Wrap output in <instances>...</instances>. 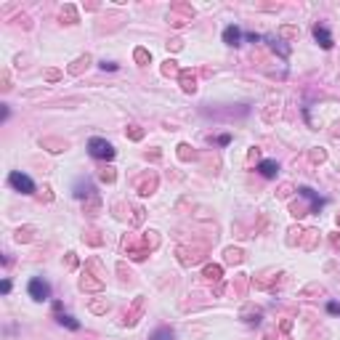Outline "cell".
<instances>
[{
    "label": "cell",
    "mask_w": 340,
    "mask_h": 340,
    "mask_svg": "<svg viewBox=\"0 0 340 340\" xmlns=\"http://www.w3.org/2000/svg\"><path fill=\"white\" fill-rule=\"evenodd\" d=\"M136 61H141V64H146V61H149V53H146L144 48H138V51H136Z\"/></svg>",
    "instance_id": "7402d4cb"
},
{
    "label": "cell",
    "mask_w": 340,
    "mask_h": 340,
    "mask_svg": "<svg viewBox=\"0 0 340 340\" xmlns=\"http://www.w3.org/2000/svg\"><path fill=\"white\" fill-rule=\"evenodd\" d=\"M88 64H90V56H80L77 61H75V67H69V72H72V75H77L80 69H83V67H88Z\"/></svg>",
    "instance_id": "e0dca14e"
},
{
    "label": "cell",
    "mask_w": 340,
    "mask_h": 340,
    "mask_svg": "<svg viewBox=\"0 0 340 340\" xmlns=\"http://www.w3.org/2000/svg\"><path fill=\"white\" fill-rule=\"evenodd\" d=\"M128 136H131L133 141H138V138H141L144 133H141V128H138V125H131V128H128Z\"/></svg>",
    "instance_id": "d6986e66"
},
{
    "label": "cell",
    "mask_w": 340,
    "mask_h": 340,
    "mask_svg": "<svg viewBox=\"0 0 340 340\" xmlns=\"http://www.w3.org/2000/svg\"><path fill=\"white\" fill-rule=\"evenodd\" d=\"M0 290H3V292H6V295H8V292H11V282H8V279H3V285H0Z\"/></svg>",
    "instance_id": "484cf974"
},
{
    "label": "cell",
    "mask_w": 340,
    "mask_h": 340,
    "mask_svg": "<svg viewBox=\"0 0 340 340\" xmlns=\"http://www.w3.org/2000/svg\"><path fill=\"white\" fill-rule=\"evenodd\" d=\"M88 154L93 160H107V162H112L117 151H114V146L107 141V138H90V141H88Z\"/></svg>",
    "instance_id": "6da1fadb"
},
{
    "label": "cell",
    "mask_w": 340,
    "mask_h": 340,
    "mask_svg": "<svg viewBox=\"0 0 340 340\" xmlns=\"http://www.w3.org/2000/svg\"><path fill=\"white\" fill-rule=\"evenodd\" d=\"M332 133H335V136H340V122H335V128H332Z\"/></svg>",
    "instance_id": "f1b7e54d"
},
{
    "label": "cell",
    "mask_w": 340,
    "mask_h": 340,
    "mask_svg": "<svg viewBox=\"0 0 340 340\" xmlns=\"http://www.w3.org/2000/svg\"><path fill=\"white\" fill-rule=\"evenodd\" d=\"M226 261H229V263H239V261H242V250L229 248V250H226Z\"/></svg>",
    "instance_id": "ac0fdd59"
},
{
    "label": "cell",
    "mask_w": 340,
    "mask_h": 340,
    "mask_svg": "<svg viewBox=\"0 0 340 340\" xmlns=\"http://www.w3.org/2000/svg\"><path fill=\"white\" fill-rule=\"evenodd\" d=\"M258 173H261L263 178H276V173H279L276 160H261L258 162Z\"/></svg>",
    "instance_id": "ba28073f"
},
{
    "label": "cell",
    "mask_w": 340,
    "mask_h": 340,
    "mask_svg": "<svg viewBox=\"0 0 340 340\" xmlns=\"http://www.w3.org/2000/svg\"><path fill=\"white\" fill-rule=\"evenodd\" d=\"M8 183L14 186L16 192H21V194H32L35 192V181L29 178L27 173H19V170H14V173L8 175Z\"/></svg>",
    "instance_id": "3957f363"
},
{
    "label": "cell",
    "mask_w": 340,
    "mask_h": 340,
    "mask_svg": "<svg viewBox=\"0 0 340 340\" xmlns=\"http://www.w3.org/2000/svg\"><path fill=\"white\" fill-rule=\"evenodd\" d=\"M93 194H96V186H93L90 178H80V181L75 183V197H77V199H90Z\"/></svg>",
    "instance_id": "8992f818"
},
{
    "label": "cell",
    "mask_w": 340,
    "mask_h": 340,
    "mask_svg": "<svg viewBox=\"0 0 340 340\" xmlns=\"http://www.w3.org/2000/svg\"><path fill=\"white\" fill-rule=\"evenodd\" d=\"M314 38H316V43H319V45H322L324 51H330L332 45H335L332 35H330V29H327L324 24H316V27H314Z\"/></svg>",
    "instance_id": "5b68a950"
},
{
    "label": "cell",
    "mask_w": 340,
    "mask_h": 340,
    "mask_svg": "<svg viewBox=\"0 0 340 340\" xmlns=\"http://www.w3.org/2000/svg\"><path fill=\"white\" fill-rule=\"evenodd\" d=\"M101 181L112 183V181H114V170H112V168H104V170H101Z\"/></svg>",
    "instance_id": "44dd1931"
},
{
    "label": "cell",
    "mask_w": 340,
    "mask_h": 340,
    "mask_svg": "<svg viewBox=\"0 0 340 340\" xmlns=\"http://www.w3.org/2000/svg\"><path fill=\"white\" fill-rule=\"evenodd\" d=\"M178 149H181V151H178V154H181V160H189V157H192V154H189V146H186V144H181Z\"/></svg>",
    "instance_id": "d4e9b609"
},
{
    "label": "cell",
    "mask_w": 340,
    "mask_h": 340,
    "mask_svg": "<svg viewBox=\"0 0 340 340\" xmlns=\"http://www.w3.org/2000/svg\"><path fill=\"white\" fill-rule=\"evenodd\" d=\"M221 274H224V268H221V266H207V268H205V276L213 279V282H218Z\"/></svg>",
    "instance_id": "2e32d148"
},
{
    "label": "cell",
    "mask_w": 340,
    "mask_h": 340,
    "mask_svg": "<svg viewBox=\"0 0 340 340\" xmlns=\"http://www.w3.org/2000/svg\"><path fill=\"white\" fill-rule=\"evenodd\" d=\"M239 40H242V29L237 24H229L224 29V43L226 45H239Z\"/></svg>",
    "instance_id": "9c48e42d"
},
{
    "label": "cell",
    "mask_w": 340,
    "mask_h": 340,
    "mask_svg": "<svg viewBox=\"0 0 340 340\" xmlns=\"http://www.w3.org/2000/svg\"><path fill=\"white\" fill-rule=\"evenodd\" d=\"M149 340H175V335H173L170 327H160V330H154V335H151Z\"/></svg>",
    "instance_id": "5bb4252c"
},
{
    "label": "cell",
    "mask_w": 340,
    "mask_h": 340,
    "mask_svg": "<svg viewBox=\"0 0 340 340\" xmlns=\"http://www.w3.org/2000/svg\"><path fill=\"white\" fill-rule=\"evenodd\" d=\"M27 290H29V298H35V300H48L51 298V285L45 282L43 276H32Z\"/></svg>",
    "instance_id": "7a4b0ae2"
},
{
    "label": "cell",
    "mask_w": 340,
    "mask_h": 340,
    "mask_svg": "<svg viewBox=\"0 0 340 340\" xmlns=\"http://www.w3.org/2000/svg\"><path fill=\"white\" fill-rule=\"evenodd\" d=\"M154 189H157V175H151L149 181H141V183H138V192H141V194H151Z\"/></svg>",
    "instance_id": "9a60e30c"
},
{
    "label": "cell",
    "mask_w": 340,
    "mask_h": 340,
    "mask_svg": "<svg viewBox=\"0 0 340 340\" xmlns=\"http://www.w3.org/2000/svg\"><path fill=\"white\" fill-rule=\"evenodd\" d=\"M215 141H218V144H224V146H226V144L231 141V136H218V138H215Z\"/></svg>",
    "instance_id": "83f0119b"
},
{
    "label": "cell",
    "mask_w": 340,
    "mask_h": 340,
    "mask_svg": "<svg viewBox=\"0 0 340 340\" xmlns=\"http://www.w3.org/2000/svg\"><path fill=\"white\" fill-rule=\"evenodd\" d=\"M56 319H58V324L69 327V330H80V322L75 319V316H69V314H61V311H58V314H56Z\"/></svg>",
    "instance_id": "7c38bea8"
},
{
    "label": "cell",
    "mask_w": 340,
    "mask_h": 340,
    "mask_svg": "<svg viewBox=\"0 0 340 340\" xmlns=\"http://www.w3.org/2000/svg\"><path fill=\"white\" fill-rule=\"evenodd\" d=\"M327 311H330V314H340V306H337V303H330V306H327Z\"/></svg>",
    "instance_id": "4316f807"
},
{
    "label": "cell",
    "mask_w": 340,
    "mask_h": 340,
    "mask_svg": "<svg viewBox=\"0 0 340 340\" xmlns=\"http://www.w3.org/2000/svg\"><path fill=\"white\" fill-rule=\"evenodd\" d=\"M80 287L99 292V290H101V279H90V274H83V279H80Z\"/></svg>",
    "instance_id": "4fadbf2b"
},
{
    "label": "cell",
    "mask_w": 340,
    "mask_h": 340,
    "mask_svg": "<svg viewBox=\"0 0 340 340\" xmlns=\"http://www.w3.org/2000/svg\"><path fill=\"white\" fill-rule=\"evenodd\" d=\"M162 72H165V75H178V67H175V61H165Z\"/></svg>",
    "instance_id": "ffe728a7"
},
{
    "label": "cell",
    "mask_w": 340,
    "mask_h": 340,
    "mask_svg": "<svg viewBox=\"0 0 340 340\" xmlns=\"http://www.w3.org/2000/svg\"><path fill=\"white\" fill-rule=\"evenodd\" d=\"M181 88H183L186 93H194V90H197V77H194V72H181Z\"/></svg>",
    "instance_id": "8fae6325"
},
{
    "label": "cell",
    "mask_w": 340,
    "mask_h": 340,
    "mask_svg": "<svg viewBox=\"0 0 340 340\" xmlns=\"http://www.w3.org/2000/svg\"><path fill=\"white\" fill-rule=\"evenodd\" d=\"M298 194H300V197H306L308 202H311V213H319V210H322L324 199H322L319 194H316L314 189H308V186H300V189H298Z\"/></svg>",
    "instance_id": "52a82bcc"
},
{
    "label": "cell",
    "mask_w": 340,
    "mask_h": 340,
    "mask_svg": "<svg viewBox=\"0 0 340 340\" xmlns=\"http://www.w3.org/2000/svg\"><path fill=\"white\" fill-rule=\"evenodd\" d=\"M141 308H144V298H136L133 308H131V311H125V324H136V322H138L136 316L141 314Z\"/></svg>",
    "instance_id": "30bf717a"
},
{
    "label": "cell",
    "mask_w": 340,
    "mask_h": 340,
    "mask_svg": "<svg viewBox=\"0 0 340 340\" xmlns=\"http://www.w3.org/2000/svg\"><path fill=\"white\" fill-rule=\"evenodd\" d=\"M168 19L173 21L175 27H181V24H186V21L194 19V8H192V6H173L170 14H168Z\"/></svg>",
    "instance_id": "277c9868"
},
{
    "label": "cell",
    "mask_w": 340,
    "mask_h": 340,
    "mask_svg": "<svg viewBox=\"0 0 340 340\" xmlns=\"http://www.w3.org/2000/svg\"><path fill=\"white\" fill-rule=\"evenodd\" d=\"M85 207L90 210V215H96V210H99V199H90V202H88Z\"/></svg>",
    "instance_id": "cb8c5ba5"
},
{
    "label": "cell",
    "mask_w": 340,
    "mask_h": 340,
    "mask_svg": "<svg viewBox=\"0 0 340 340\" xmlns=\"http://www.w3.org/2000/svg\"><path fill=\"white\" fill-rule=\"evenodd\" d=\"M99 67L104 69V72H107V69H109V72H114V69H117V64H114V61H101Z\"/></svg>",
    "instance_id": "603a6c76"
},
{
    "label": "cell",
    "mask_w": 340,
    "mask_h": 340,
    "mask_svg": "<svg viewBox=\"0 0 340 340\" xmlns=\"http://www.w3.org/2000/svg\"><path fill=\"white\" fill-rule=\"evenodd\" d=\"M332 244H335V248H340V237H332Z\"/></svg>",
    "instance_id": "f546056e"
}]
</instances>
